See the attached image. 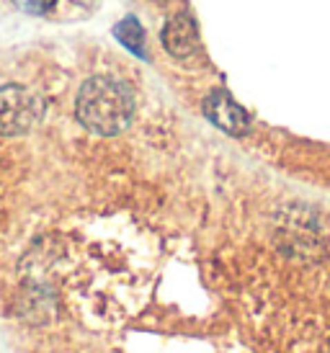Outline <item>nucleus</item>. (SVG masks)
I'll return each mask as SVG.
<instances>
[{
  "label": "nucleus",
  "mask_w": 330,
  "mask_h": 353,
  "mask_svg": "<svg viewBox=\"0 0 330 353\" xmlns=\"http://www.w3.org/2000/svg\"><path fill=\"white\" fill-rule=\"evenodd\" d=\"M204 114L212 121L214 127H220L222 132L233 134V137H243L251 129V117L243 106H237L230 93L224 90H214L209 93V99L204 101Z\"/></svg>",
  "instance_id": "3"
},
{
  "label": "nucleus",
  "mask_w": 330,
  "mask_h": 353,
  "mask_svg": "<svg viewBox=\"0 0 330 353\" xmlns=\"http://www.w3.org/2000/svg\"><path fill=\"white\" fill-rule=\"evenodd\" d=\"M163 44L173 57H191L199 50V31L188 13H175L163 26Z\"/></svg>",
  "instance_id": "4"
},
{
  "label": "nucleus",
  "mask_w": 330,
  "mask_h": 353,
  "mask_svg": "<svg viewBox=\"0 0 330 353\" xmlns=\"http://www.w3.org/2000/svg\"><path fill=\"white\" fill-rule=\"evenodd\" d=\"M44 114V101L23 85L0 88V134L16 137L29 132Z\"/></svg>",
  "instance_id": "2"
},
{
  "label": "nucleus",
  "mask_w": 330,
  "mask_h": 353,
  "mask_svg": "<svg viewBox=\"0 0 330 353\" xmlns=\"http://www.w3.org/2000/svg\"><path fill=\"white\" fill-rule=\"evenodd\" d=\"M114 34H117V39L124 44L129 52H135L137 57H147L145 52V31H142V26H139V21L135 19V16H126L122 23H117V29H114Z\"/></svg>",
  "instance_id": "5"
},
{
  "label": "nucleus",
  "mask_w": 330,
  "mask_h": 353,
  "mask_svg": "<svg viewBox=\"0 0 330 353\" xmlns=\"http://www.w3.org/2000/svg\"><path fill=\"white\" fill-rule=\"evenodd\" d=\"M75 114L88 132L111 137L129 127L135 114V96L122 80L96 75L83 83L75 101Z\"/></svg>",
  "instance_id": "1"
},
{
  "label": "nucleus",
  "mask_w": 330,
  "mask_h": 353,
  "mask_svg": "<svg viewBox=\"0 0 330 353\" xmlns=\"http://www.w3.org/2000/svg\"><path fill=\"white\" fill-rule=\"evenodd\" d=\"M13 3H16V8H21L23 13L41 16V13H47V10L55 8V3H57V0H13Z\"/></svg>",
  "instance_id": "6"
}]
</instances>
